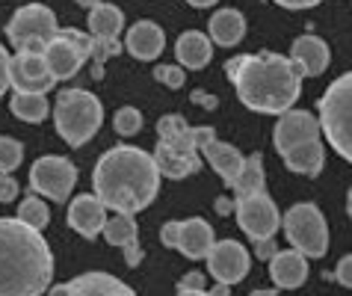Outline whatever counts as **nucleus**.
Instances as JSON below:
<instances>
[{
	"label": "nucleus",
	"instance_id": "obj_1",
	"mask_svg": "<svg viewBox=\"0 0 352 296\" xmlns=\"http://www.w3.org/2000/svg\"><path fill=\"white\" fill-rule=\"evenodd\" d=\"M225 74L237 89L240 101L255 113L285 116L302 95V72L281 54H240L225 63Z\"/></svg>",
	"mask_w": 352,
	"mask_h": 296
},
{
	"label": "nucleus",
	"instance_id": "obj_2",
	"mask_svg": "<svg viewBox=\"0 0 352 296\" xmlns=\"http://www.w3.org/2000/svg\"><path fill=\"white\" fill-rule=\"evenodd\" d=\"M160 178L154 154L136 145H116L98 157L92 190L116 213H140L157 199Z\"/></svg>",
	"mask_w": 352,
	"mask_h": 296
},
{
	"label": "nucleus",
	"instance_id": "obj_3",
	"mask_svg": "<svg viewBox=\"0 0 352 296\" xmlns=\"http://www.w3.org/2000/svg\"><path fill=\"white\" fill-rule=\"evenodd\" d=\"M54 279L45 237L21 220L0 216V296H42Z\"/></svg>",
	"mask_w": 352,
	"mask_h": 296
},
{
	"label": "nucleus",
	"instance_id": "obj_4",
	"mask_svg": "<svg viewBox=\"0 0 352 296\" xmlns=\"http://www.w3.org/2000/svg\"><path fill=\"white\" fill-rule=\"evenodd\" d=\"M320 118L311 116L308 110H287L278 118L272 142L276 151L285 157L287 169L317 178L326 166V148L320 142Z\"/></svg>",
	"mask_w": 352,
	"mask_h": 296
},
{
	"label": "nucleus",
	"instance_id": "obj_5",
	"mask_svg": "<svg viewBox=\"0 0 352 296\" xmlns=\"http://www.w3.org/2000/svg\"><path fill=\"white\" fill-rule=\"evenodd\" d=\"M160 142L154 148V160L163 178L181 181L201 169V148H199V127H190L187 118L172 113L157 122Z\"/></svg>",
	"mask_w": 352,
	"mask_h": 296
},
{
	"label": "nucleus",
	"instance_id": "obj_6",
	"mask_svg": "<svg viewBox=\"0 0 352 296\" xmlns=\"http://www.w3.org/2000/svg\"><path fill=\"white\" fill-rule=\"evenodd\" d=\"M101 122H104V107L86 89H65L56 98L54 125H56V134L63 136V142H68L72 148H80L89 142L98 134Z\"/></svg>",
	"mask_w": 352,
	"mask_h": 296
},
{
	"label": "nucleus",
	"instance_id": "obj_7",
	"mask_svg": "<svg viewBox=\"0 0 352 296\" xmlns=\"http://www.w3.org/2000/svg\"><path fill=\"white\" fill-rule=\"evenodd\" d=\"M317 110L326 142H331V148L352 163V72L331 81V86L320 98Z\"/></svg>",
	"mask_w": 352,
	"mask_h": 296
},
{
	"label": "nucleus",
	"instance_id": "obj_8",
	"mask_svg": "<svg viewBox=\"0 0 352 296\" xmlns=\"http://www.w3.org/2000/svg\"><path fill=\"white\" fill-rule=\"evenodd\" d=\"M285 234L293 243V249H299L308 258H322L329 252V225L322 220L320 207L311 202H299L293 204L285 213Z\"/></svg>",
	"mask_w": 352,
	"mask_h": 296
},
{
	"label": "nucleus",
	"instance_id": "obj_9",
	"mask_svg": "<svg viewBox=\"0 0 352 296\" xmlns=\"http://www.w3.org/2000/svg\"><path fill=\"white\" fill-rule=\"evenodd\" d=\"M60 33L56 27L54 9L45 3H27L9 18L6 24V39L18 51H45V45Z\"/></svg>",
	"mask_w": 352,
	"mask_h": 296
},
{
	"label": "nucleus",
	"instance_id": "obj_10",
	"mask_svg": "<svg viewBox=\"0 0 352 296\" xmlns=\"http://www.w3.org/2000/svg\"><path fill=\"white\" fill-rule=\"evenodd\" d=\"M92 45L95 39H89L86 33H77V30H60L51 42L45 45V59L51 65V72L56 81H68L80 72V65L86 59H92Z\"/></svg>",
	"mask_w": 352,
	"mask_h": 296
},
{
	"label": "nucleus",
	"instance_id": "obj_11",
	"mask_svg": "<svg viewBox=\"0 0 352 296\" xmlns=\"http://www.w3.org/2000/svg\"><path fill=\"white\" fill-rule=\"evenodd\" d=\"M77 184V169L72 160L56 154H45L30 166V190L47 195L51 202H65Z\"/></svg>",
	"mask_w": 352,
	"mask_h": 296
},
{
	"label": "nucleus",
	"instance_id": "obj_12",
	"mask_svg": "<svg viewBox=\"0 0 352 296\" xmlns=\"http://www.w3.org/2000/svg\"><path fill=\"white\" fill-rule=\"evenodd\" d=\"M237 225L246 231L252 240H267L276 237L278 225H281V213L276 202L267 193H249V195H237Z\"/></svg>",
	"mask_w": 352,
	"mask_h": 296
},
{
	"label": "nucleus",
	"instance_id": "obj_13",
	"mask_svg": "<svg viewBox=\"0 0 352 296\" xmlns=\"http://www.w3.org/2000/svg\"><path fill=\"white\" fill-rule=\"evenodd\" d=\"M9 83L15 92L47 95L56 86V77L42 51H18L9 63Z\"/></svg>",
	"mask_w": 352,
	"mask_h": 296
},
{
	"label": "nucleus",
	"instance_id": "obj_14",
	"mask_svg": "<svg viewBox=\"0 0 352 296\" xmlns=\"http://www.w3.org/2000/svg\"><path fill=\"white\" fill-rule=\"evenodd\" d=\"M249 252L246 246L237 240H219L213 243V249L208 255V270L219 284H237L246 279L249 273Z\"/></svg>",
	"mask_w": 352,
	"mask_h": 296
},
{
	"label": "nucleus",
	"instance_id": "obj_15",
	"mask_svg": "<svg viewBox=\"0 0 352 296\" xmlns=\"http://www.w3.org/2000/svg\"><path fill=\"white\" fill-rule=\"evenodd\" d=\"M199 148H201L204 160L217 169V175L222 181L228 187H234V181H237L240 172H243L246 157H243L234 145L217 140V131H213V127H199Z\"/></svg>",
	"mask_w": 352,
	"mask_h": 296
},
{
	"label": "nucleus",
	"instance_id": "obj_16",
	"mask_svg": "<svg viewBox=\"0 0 352 296\" xmlns=\"http://www.w3.org/2000/svg\"><path fill=\"white\" fill-rule=\"evenodd\" d=\"M47 296H136V293L122 279L95 270V273L77 275V279L65 284H56V288L47 290Z\"/></svg>",
	"mask_w": 352,
	"mask_h": 296
},
{
	"label": "nucleus",
	"instance_id": "obj_17",
	"mask_svg": "<svg viewBox=\"0 0 352 296\" xmlns=\"http://www.w3.org/2000/svg\"><path fill=\"white\" fill-rule=\"evenodd\" d=\"M68 225L83 234L86 240H95L98 234H104L107 225V204L98 199V195H77V199L68 204Z\"/></svg>",
	"mask_w": 352,
	"mask_h": 296
},
{
	"label": "nucleus",
	"instance_id": "obj_18",
	"mask_svg": "<svg viewBox=\"0 0 352 296\" xmlns=\"http://www.w3.org/2000/svg\"><path fill=\"white\" fill-rule=\"evenodd\" d=\"M270 279L276 282V288L296 290L308 279V255H302L299 249L276 252V258L270 261Z\"/></svg>",
	"mask_w": 352,
	"mask_h": 296
},
{
	"label": "nucleus",
	"instance_id": "obj_19",
	"mask_svg": "<svg viewBox=\"0 0 352 296\" xmlns=\"http://www.w3.org/2000/svg\"><path fill=\"white\" fill-rule=\"evenodd\" d=\"M124 47H128V54H133L136 59L151 63V59H157L163 54L166 33L154 21H136L128 30V36H124Z\"/></svg>",
	"mask_w": 352,
	"mask_h": 296
},
{
	"label": "nucleus",
	"instance_id": "obj_20",
	"mask_svg": "<svg viewBox=\"0 0 352 296\" xmlns=\"http://www.w3.org/2000/svg\"><path fill=\"white\" fill-rule=\"evenodd\" d=\"M290 59L299 65V72H302V74L317 77V74H322V72L329 68L331 54H329V45L322 42V39L305 33V36H299L296 42H293V47H290Z\"/></svg>",
	"mask_w": 352,
	"mask_h": 296
},
{
	"label": "nucleus",
	"instance_id": "obj_21",
	"mask_svg": "<svg viewBox=\"0 0 352 296\" xmlns=\"http://www.w3.org/2000/svg\"><path fill=\"white\" fill-rule=\"evenodd\" d=\"M213 243H217V237H213V229L210 222L199 220V216H192V220L181 222V240H178V249L181 255H187L190 261H201L208 258Z\"/></svg>",
	"mask_w": 352,
	"mask_h": 296
},
{
	"label": "nucleus",
	"instance_id": "obj_22",
	"mask_svg": "<svg viewBox=\"0 0 352 296\" xmlns=\"http://www.w3.org/2000/svg\"><path fill=\"white\" fill-rule=\"evenodd\" d=\"M213 39H208L199 30H187V33L178 36V45H175V56H178L181 65L187 68H204L213 56Z\"/></svg>",
	"mask_w": 352,
	"mask_h": 296
},
{
	"label": "nucleus",
	"instance_id": "obj_23",
	"mask_svg": "<svg viewBox=\"0 0 352 296\" xmlns=\"http://www.w3.org/2000/svg\"><path fill=\"white\" fill-rule=\"evenodd\" d=\"M208 27H210V39L222 47H234L246 36V18L237 9H219V12H213Z\"/></svg>",
	"mask_w": 352,
	"mask_h": 296
},
{
	"label": "nucleus",
	"instance_id": "obj_24",
	"mask_svg": "<svg viewBox=\"0 0 352 296\" xmlns=\"http://www.w3.org/2000/svg\"><path fill=\"white\" fill-rule=\"evenodd\" d=\"M124 27V15L113 3H98L89 9V30L95 39H119Z\"/></svg>",
	"mask_w": 352,
	"mask_h": 296
},
{
	"label": "nucleus",
	"instance_id": "obj_25",
	"mask_svg": "<svg viewBox=\"0 0 352 296\" xmlns=\"http://www.w3.org/2000/svg\"><path fill=\"white\" fill-rule=\"evenodd\" d=\"M9 110H12L21 122L30 125H42L47 118V101L45 95H27V92H15L12 101H9Z\"/></svg>",
	"mask_w": 352,
	"mask_h": 296
},
{
	"label": "nucleus",
	"instance_id": "obj_26",
	"mask_svg": "<svg viewBox=\"0 0 352 296\" xmlns=\"http://www.w3.org/2000/svg\"><path fill=\"white\" fill-rule=\"evenodd\" d=\"M136 234H140V229H136L133 213H116L104 225V240L110 246H122V249L128 243H136Z\"/></svg>",
	"mask_w": 352,
	"mask_h": 296
},
{
	"label": "nucleus",
	"instance_id": "obj_27",
	"mask_svg": "<svg viewBox=\"0 0 352 296\" xmlns=\"http://www.w3.org/2000/svg\"><path fill=\"white\" fill-rule=\"evenodd\" d=\"M231 190L237 195H249V193H261L263 190V160H261V154L246 157L243 172H240L237 181H234Z\"/></svg>",
	"mask_w": 352,
	"mask_h": 296
},
{
	"label": "nucleus",
	"instance_id": "obj_28",
	"mask_svg": "<svg viewBox=\"0 0 352 296\" xmlns=\"http://www.w3.org/2000/svg\"><path fill=\"white\" fill-rule=\"evenodd\" d=\"M18 220H21L24 225H30V229L42 231L47 222H51V213H47L45 202L38 199V195H27V199L21 202V207H18Z\"/></svg>",
	"mask_w": 352,
	"mask_h": 296
},
{
	"label": "nucleus",
	"instance_id": "obj_29",
	"mask_svg": "<svg viewBox=\"0 0 352 296\" xmlns=\"http://www.w3.org/2000/svg\"><path fill=\"white\" fill-rule=\"evenodd\" d=\"M24 160V145L12 136H0V175H12Z\"/></svg>",
	"mask_w": 352,
	"mask_h": 296
},
{
	"label": "nucleus",
	"instance_id": "obj_30",
	"mask_svg": "<svg viewBox=\"0 0 352 296\" xmlns=\"http://www.w3.org/2000/svg\"><path fill=\"white\" fill-rule=\"evenodd\" d=\"M113 127L119 136H133L142 131V113L136 110V107H122L119 113L113 118Z\"/></svg>",
	"mask_w": 352,
	"mask_h": 296
},
{
	"label": "nucleus",
	"instance_id": "obj_31",
	"mask_svg": "<svg viewBox=\"0 0 352 296\" xmlns=\"http://www.w3.org/2000/svg\"><path fill=\"white\" fill-rule=\"evenodd\" d=\"M95 39V36H92ZM122 51V45L116 42V39H95V45H92V59H95V77H101L104 74V59L107 56H116Z\"/></svg>",
	"mask_w": 352,
	"mask_h": 296
},
{
	"label": "nucleus",
	"instance_id": "obj_32",
	"mask_svg": "<svg viewBox=\"0 0 352 296\" xmlns=\"http://www.w3.org/2000/svg\"><path fill=\"white\" fill-rule=\"evenodd\" d=\"M154 81H160L169 89H181L184 81H187V74L181 72V65H157L154 68Z\"/></svg>",
	"mask_w": 352,
	"mask_h": 296
},
{
	"label": "nucleus",
	"instance_id": "obj_33",
	"mask_svg": "<svg viewBox=\"0 0 352 296\" xmlns=\"http://www.w3.org/2000/svg\"><path fill=\"white\" fill-rule=\"evenodd\" d=\"M21 193V187H18V181L12 175H0V202L9 204V202H15V195Z\"/></svg>",
	"mask_w": 352,
	"mask_h": 296
},
{
	"label": "nucleus",
	"instance_id": "obj_34",
	"mask_svg": "<svg viewBox=\"0 0 352 296\" xmlns=\"http://www.w3.org/2000/svg\"><path fill=\"white\" fill-rule=\"evenodd\" d=\"M160 240L163 246H169V249H178V240H181V222H166L160 229Z\"/></svg>",
	"mask_w": 352,
	"mask_h": 296
},
{
	"label": "nucleus",
	"instance_id": "obj_35",
	"mask_svg": "<svg viewBox=\"0 0 352 296\" xmlns=\"http://www.w3.org/2000/svg\"><path fill=\"white\" fill-rule=\"evenodd\" d=\"M9 63H12V56H9L6 47L0 45V98L6 95L9 86H12V83H9Z\"/></svg>",
	"mask_w": 352,
	"mask_h": 296
},
{
	"label": "nucleus",
	"instance_id": "obj_36",
	"mask_svg": "<svg viewBox=\"0 0 352 296\" xmlns=\"http://www.w3.org/2000/svg\"><path fill=\"white\" fill-rule=\"evenodd\" d=\"M276 237H267V240H255V255L261 261H272L276 258Z\"/></svg>",
	"mask_w": 352,
	"mask_h": 296
},
{
	"label": "nucleus",
	"instance_id": "obj_37",
	"mask_svg": "<svg viewBox=\"0 0 352 296\" xmlns=\"http://www.w3.org/2000/svg\"><path fill=\"white\" fill-rule=\"evenodd\" d=\"M335 279L344 284V288H352V255H346V258H340L338 270H335Z\"/></svg>",
	"mask_w": 352,
	"mask_h": 296
},
{
	"label": "nucleus",
	"instance_id": "obj_38",
	"mask_svg": "<svg viewBox=\"0 0 352 296\" xmlns=\"http://www.w3.org/2000/svg\"><path fill=\"white\" fill-rule=\"evenodd\" d=\"M178 290H204V275L201 273H187L178 282Z\"/></svg>",
	"mask_w": 352,
	"mask_h": 296
},
{
	"label": "nucleus",
	"instance_id": "obj_39",
	"mask_svg": "<svg viewBox=\"0 0 352 296\" xmlns=\"http://www.w3.org/2000/svg\"><path fill=\"white\" fill-rule=\"evenodd\" d=\"M124 261H128V266H136V264L142 261V249H140V240L124 246Z\"/></svg>",
	"mask_w": 352,
	"mask_h": 296
},
{
	"label": "nucleus",
	"instance_id": "obj_40",
	"mask_svg": "<svg viewBox=\"0 0 352 296\" xmlns=\"http://www.w3.org/2000/svg\"><path fill=\"white\" fill-rule=\"evenodd\" d=\"M192 104H199V107H208V110H213V107H217V98H213L210 92H201V89H195V92H192Z\"/></svg>",
	"mask_w": 352,
	"mask_h": 296
},
{
	"label": "nucleus",
	"instance_id": "obj_41",
	"mask_svg": "<svg viewBox=\"0 0 352 296\" xmlns=\"http://www.w3.org/2000/svg\"><path fill=\"white\" fill-rule=\"evenodd\" d=\"M272 3H278L285 9H311V6H317L320 0H272Z\"/></svg>",
	"mask_w": 352,
	"mask_h": 296
},
{
	"label": "nucleus",
	"instance_id": "obj_42",
	"mask_svg": "<svg viewBox=\"0 0 352 296\" xmlns=\"http://www.w3.org/2000/svg\"><path fill=\"white\" fill-rule=\"evenodd\" d=\"M217 211H219L222 216H228L231 211H237V202H228V199H219V202H217Z\"/></svg>",
	"mask_w": 352,
	"mask_h": 296
},
{
	"label": "nucleus",
	"instance_id": "obj_43",
	"mask_svg": "<svg viewBox=\"0 0 352 296\" xmlns=\"http://www.w3.org/2000/svg\"><path fill=\"white\" fill-rule=\"evenodd\" d=\"M190 6H195V9H208V6H213L217 0H187Z\"/></svg>",
	"mask_w": 352,
	"mask_h": 296
},
{
	"label": "nucleus",
	"instance_id": "obj_44",
	"mask_svg": "<svg viewBox=\"0 0 352 296\" xmlns=\"http://www.w3.org/2000/svg\"><path fill=\"white\" fill-rule=\"evenodd\" d=\"M178 296H213L210 290H178Z\"/></svg>",
	"mask_w": 352,
	"mask_h": 296
},
{
	"label": "nucleus",
	"instance_id": "obj_45",
	"mask_svg": "<svg viewBox=\"0 0 352 296\" xmlns=\"http://www.w3.org/2000/svg\"><path fill=\"white\" fill-rule=\"evenodd\" d=\"M228 288H231V284H217V288H213L210 293H213V296H228Z\"/></svg>",
	"mask_w": 352,
	"mask_h": 296
},
{
	"label": "nucleus",
	"instance_id": "obj_46",
	"mask_svg": "<svg viewBox=\"0 0 352 296\" xmlns=\"http://www.w3.org/2000/svg\"><path fill=\"white\" fill-rule=\"evenodd\" d=\"M83 9H92V6H98V3H104V0H77Z\"/></svg>",
	"mask_w": 352,
	"mask_h": 296
},
{
	"label": "nucleus",
	"instance_id": "obj_47",
	"mask_svg": "<svg viewBox=\"0 0 352 296\" xmlns=\"http://www.w3.org/2000/svg\"><path fill=\"white\" fill-rule=\"evenodd\" d=\"M252 296H276V290H255Z\"/></svg>",
	"mask_w": 352,
	"mask_h": 296
},
{
	"label": "nucleus",
	"instance_id": "obj_48",
	"mask_svg": "<svg viewBox=\"0 0 352 296\" xmlns=\"http://www.w3.org/2000/svg\"><path fill=\"white\" fill-rule=\"evenodd\" d=\"M346 211H349V216H352V190H349V199H346Z\"/></svg>",
	"mask_w": 352,
	"mask_h": 296
}]
</instances>
